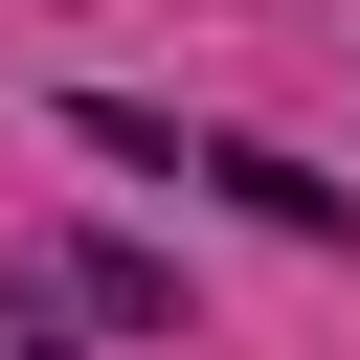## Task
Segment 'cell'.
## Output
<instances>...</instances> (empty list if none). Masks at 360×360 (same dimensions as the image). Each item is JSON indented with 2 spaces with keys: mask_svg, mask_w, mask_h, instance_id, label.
Wrapping results in <instances>:
<instances>
[{
  "mask_svg": "<svg viewBox=\"0 0 360 360\" xmlns=\"http://www.w3.org/2000/svg\"><path fill=\"white\" fill-rule=\"evenodd\" d=\"M202 180H225V202H248V225H292V248H360V202H338V180H315V158H270V135H225V158H202Z\"/></svg>",
  "mask_w": 360,
  "mask_h": 360,
  "instance_id": "6da1fadb",
  "label": "cell"
}]
</instances>
